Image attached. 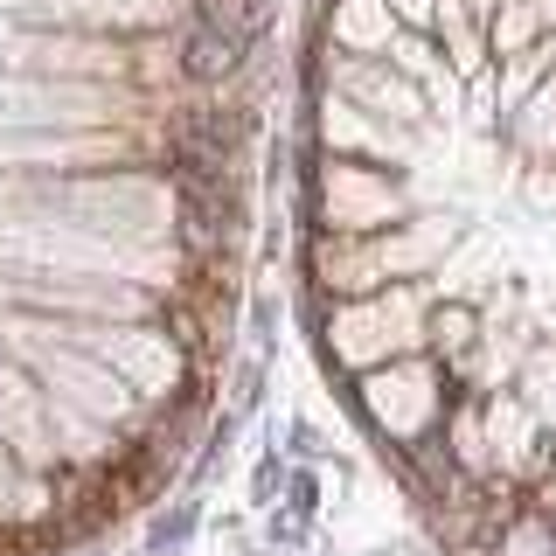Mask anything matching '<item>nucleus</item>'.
<instances>
[{"instance_id": "nucleus-1", "label": "nucleus", "mask_w": 556, "mask_h": 556, "mask_svg": "<svg viewBox=\"0 0 556 556\" xmlns=\"http://www.w3.org/2000/svg\"><path fill=\"white\" fill-rule=\"evenodd\" d=\"M306 285L431 508L556 536V0H313Z\"/></svg>"}, {"instance_id": "nucleus-2", "label": "nucleus", "mask_w": 556, "mask_h": 556, "mask_svg": "<svg viewBox=\"0 0 556 556\" xmlns=\"http://www.w3.org/2000/svg\"><path fill=\"white\" fill-rule=\"evenodd\" d=\"M278 0H0V536L153 466L230 327Z\"/></svg>"}]
</instances>
